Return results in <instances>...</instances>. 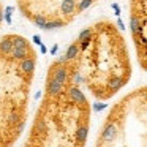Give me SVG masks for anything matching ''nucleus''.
<instances>
[{"label": "nucleus", "mask_w": 147, "mask_h": 147, "mask_svg": "<svg viewBox=\"0 0 147 147\" xmlns=\"http://www.w3.org/2000/svg\"><path fill=\"white\" fill-rule=\"evenodd\" d=\"M90 120L86 90L62 54L46 71L43 95L22 147H86Z\"/></svg>", "instance_id": "nucleus-1"}, {"label": "nucleus", "mask_w": 147, "mask_h": 147, "mask_svg": "<svg viewBox=\"0 0 147 147\" xmlns=\"http://www.w3.org/2000/svg\"><path fill=\"white\" fill-rule=\"evenodd\" d=\"M63 55L81 87L98 101L114 98L133 74L127 40L117 24L108 18L81 30Z\"/></svg>", "instance_id": "nucleus-2"}, {"label": "nucleus", "mask_w": 147, "mask_h": 147, "mask_svg": "<svg viewBox=\"0 0 147 147\" xmlns=\"http://www.w3.org/2000/svg\"><path fill=\"white\" fill-rule=\"evenodd\" d=\"M36 62L38 54L26 36H0V147H13L22 136Z\"/></svg>", "instance_id": "nucleus-3"}, {"label": "nucleus", "mask_w": 147, "mask_h": 147, "mask_svg": "<svg viewBox=\"0 0 147 147\" xmlns=\"http://www.w3.org/2000/svg\"><path fill=\"white\" fill-rule=\"evenodd\" d=\"M93 147H147V89L125 93L106 114Z\"/></svg>", "instance_id": "nucleus-4"}, {"label": "nucleus", "mask_w": 147, "mask_h": 147, "mask_svg": "<svg viewBox=\"0 0 147 147\" xmlns=\"http://www.w3.org/2000/svg\"><path fill=\"white\" fill-rule=\"evenodd\" d=\"M101 0H16L21 14L41 30H59L73 24Z\"/></svg>", "instance_id": "nucleus-5"}, {"label": "nucleus", "mask_w": 147, "mask_h": 147, "mask_svg": "<svg viewBox=\"0 0 147 147\" xmlns=\"http://www.w3.org/2000/svg\"><path fill=\"white\" fill-rule=\"evenodd\" d=\"M130 35L141 70L147 68V0H128Z\"/></svg>", "instance_id": "nucleus-6"}, {"label": "nucleus", "mask_w": 147, "mask_h": 147, "mask_svg": "<svg viewBox=\"0 0 147 147\" xmlns=\"http://www.w3.org/2000/svg\"><path fill=\"white\" fill-rule=\"evenodd\" d=\"M3 11H5V8H3V2L0 0V29H2V24H3Z\"/></svg>", "instance_id": "nucleus-7"}]
</instances>
